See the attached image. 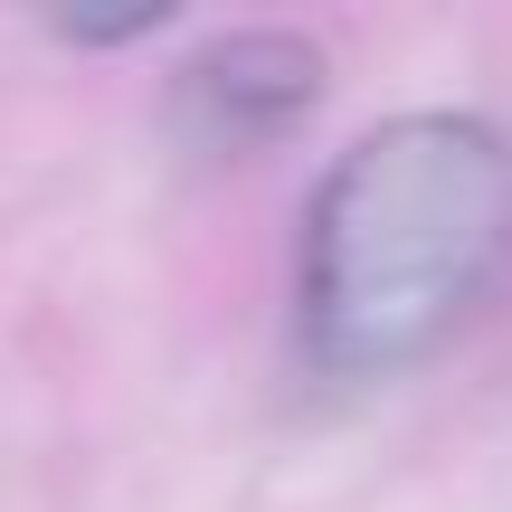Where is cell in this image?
I'll return each instance as SVG.
<instances>
[{"mask_svg":"<svg viewBox=\"0 0 512 512\" xmlns=\"http://www.w3.org/2000/svg\"><path fill=\"white\" fill-rule=\"evenodd\" d=\"M323 95V48L294 29H228L171 76V124L200 152H247L285 133L294 114Z\"/></svg>","mask_w":512,"mask_h":512,"instance_id":"obj_2","label":"cell"},{"mask_svg":"<svg viewBox=\"0 0 512 512\" xmlns=\"http://www.w3.org/2000/svg\"><path fill=\"white\" fill-rule=\"evenodd\" d=\"M512 256V143L484 114H389L304 209L294 313L332 380L446 351Z\"/></svg>","mask_w":512,"mask_h":512,"instance_id":"obj_1","label":"cell"}]
</instances>
